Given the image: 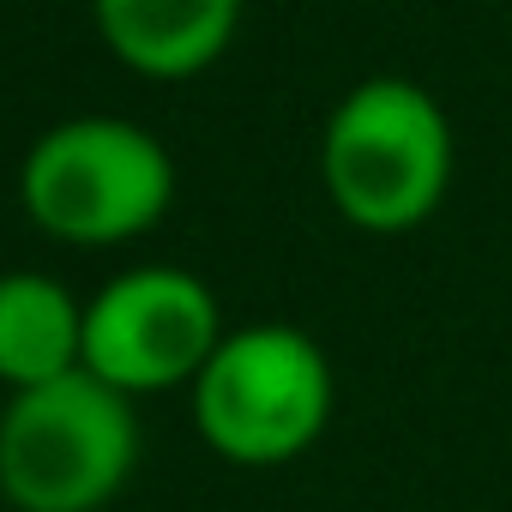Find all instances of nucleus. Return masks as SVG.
Listing matches in <instances>:
<instances>
[{"mask_svg":"<svg viewBox=\"0 0 512 512\" xmlns=\"http://www.w3.org/2000/svg\"><path fill=\"white\" fill-rule=\"evenodd\" d=\"M91 19L127 73L181 85L229 55L241 0H91Z\"/></svg>","mask_w":512,"mask_h":512,"instance_id":"6","label":"nucleus"},{"mask_svg":"<svg viewBox=\"0 0 512 512\" xmlns=\"http://www.w3.org/2000/svg\"><path fill=\"white\" fill-rule=\"evenodd\" d=\"M223 344V308L187 266H133L85 302V374L145 398L193 386Z\"/></svg>","mask_w":512,"mask_h":512,"instance_id":"5","label":"nucleus"},{"mask_svg":"<svg viewBox=\"0 0 512 512\" xmlns=\"http://www.w3.org/2000/svg\"><path fill=\"white\" fill-rule=\"evenodd\" d=\"M79 368H85V302L43 272H7L0 278V380L13 392H31Z\"/></svg>","mask_w":512,"mask_h":512,"instance_id":"7","label":"nucleus"},{"mask_svg":"<svg viewBox=\"0 0 512 512\" xmlns=\"http://www.w3.org/2000/svg\"><path fill=\"white\" fill-rule=\"evenodd\" d=\"M193 428L199 440L241 470H278L296 464L332 422L338 374L332 356L302 326H235L199 368Z\"/></svg>","mask_w":512,"mask_h":512,"instance_id":"2","label":"nucleus"},{"mask_svg":"<svg viewBox=\"0 0 512 512\" xmlns=\"http://www.w3.org/2000/svg\"><path fill=\"white\" fill-rule=\"evenodd\" d=\"M139 464L133 398L97 374H61L0 410V494L13 512H103Z\"/></svg>","mask_w":512,"mask_h":512,"instance_id":"4","label":"nucleus"},{"mask_svg":"<svg viewBox=\"0 0 512 512\" xmlns=\"http://www.w3.org/2000/svg\"><path fill=\"white\" fill-rule=\"evenodd\" d=\"M25 217L73 247H121L151 235L175 205V157L121 115L55 121L19 163Z\"/></svg>","mask_w":512,"mask_h":512,"instance_id":"3","label":"nucleus"},{"mask_svg":"<svg viewBox=\"0 0 512 512\" xmlns=\"http://www.w3.org/2000/svg\"><path fill=\"white\" fill-rule=\"evenodd\" d=\"M452 169L458 139L446 103L404 73L350 85L320 127V187L362 235H410L440 217Z\"/></svg>","mask_w":512,"mask_h":512,"instance_id":"1","label":"nucleus"}]
</instances>
